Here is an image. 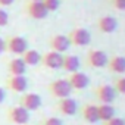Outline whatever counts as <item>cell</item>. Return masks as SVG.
Wrapping results in <instances>:
<instances>
[{"instance_id": "obj_20", "label": "cell", "mask_w": 125, "mask_h": 125, "mask_svg": "<svg viewBox=\"0 0 125 125\" xmlns=\"http://www.w3.org/2000/svg\"><path fill=\"white\" fill-rule=\"evenodd\" d=\"M21 59L24 60V63L27 66H35L40 63V59H41V54L34 50V49H27L22 54H21Z\"/></svg>"}, {"instance_id": "obj_11", "label": "cell", "mask_w": 125, "mask_h": 125, "mask_svg": "<svg viewBox=\"0 0 125 125\" xmlns=\"http://www.w3.org/2000/svg\"><path fill=\"white\" fill-rule=\"evenodd\" d=\"M66 80H68V83H69L71 88H72V90H75V91L84 90V88H87V87H88V84H90V78H88L84 72H80V71L69 74V77H68Z\"/></svg>"}, {"instance_id": "obj_2", "label": "cell", "mask_w": 125, "mask_h": 125, "mask_svg": "<svg viewBox=\"0 0 125 125\" xmlns=\"http://www.w3.org/2000/svg\"><path fill=\"white\" fill-rule=\"evenodd\" d=\"M6 121L9 124H15V125H25L30 121V112L19 104L10 106L6 110Z\"/></svg>"}, {"instance_id": "obj_19", "label": "cell", "mask_w": 125, "mask_h": 125, "mask_svg": "<svg viewBox=\"0 0 125 125\" xmlns=\"http://www.w3.org/2000/svg\"><path fill=\"white\" fill-rule=\"evenodd\" d=\"M97 115H99V121H102V122L109 121L110 118L115 116V107H113V104L99 103L97 104Z\"/></svg>"}, {"instance_id": "obj_29", "label": "cell", "mask_w": 125, "mask_h": 125, "mask_svg": "<svg viewBox=\"0 0 125 125\" xmlns=\"http://www.w3.org/2000/svg\"><path fill=\"white\" fill-rule=\"evenodd\" d=\"M3 52H5V40L0 38V53H3Z\"/></svg>"}, {"instance_id": "obj_6", "label": "cell", "mask_w": 125, "mask_h": 125, "mask_svg": "<svg viewBox=\"0 0 125 125\" xmlns=\"http://www.w3.org/2000/svg\"><path fill=\"white\" fill-rule=\"evenodd\" d=\"M6 88L12 93H25L28 88V81L25 78V75H8L5 80Z\"/></svg>"}, {"instance_id": "obj_18", "label": "cell", "mask_w": 125, "mask_h": 125, "mask_svg": "<svg viewBox=\"0 0 125 125\" xmlns=\"http://www.w3.org/2000/svg\"><path fill=\"white\" fill-rule=\"evenodd\" d=\"M27 65L24 63V60L21 57H13L9 60L8 63V72L9 75H25Z\"/></svg>"}, {"instance_id": "obj_22", "label": "cell", "mask_w": 125, "mask_h": 125, "mask_svg": "<svg viewBox=\"0 0 125 125\" xmlns=\"http://www.w3.org/2000/svg\"><path fill=\"white\" fill-rule=\"evenodd\" d=\"M43 5L47 9V12H54L60 6V0H43Z\"/></svg>"}, {"instance_id": "obj_3", "label": "cell", "mask_w": 125, "mask_h": 125, "mask_svg": "<svg viewBox=\"0 0 125 125\" xmlns=\"http://www.w3.org/2000/svg\"><path fill=\"white\" fill-rule=\"evenodd\" d=\"M107 54L100 50V49H91L87 52L85 54V62L90 68H96V69H102V68H106L107 65Z\"/></svg>"}, {"instance_id": "obj_24", "label": "cell", "mask_w": 125, "mask_h": 125, "mask_svg": "<svg viewBox=\"0 0 125 125\" xmlns=\"http://www.w3.org/2000/svg\"><path fill=\"white\" fill-rule=\"evenodd\" d=\"M103 125H125V119H122V118H119V116H113V118H110L109 121L103 122Z\"/></svg>"}, {"instance_id": "obj_13", "label": "cell", "mask_w": 125, "mask_h": 125, "mask_svg": "<svg viewBox=\"0 0 125 125\" xmlns=\"http://www.w3.org/2000/svg\"><path fill=\"white\" fill-rule=\"evenodd\" d=\"M49 46L53 52H57V53H63L69 49L71 43L68 40L66 35L63 34H56V35H52L50 40H49Z\"/></svg>"}, {"instance_id": "obj_5", "label": "cell", "mask_w": 125, "mask_h": 125, "mask_svg": "<svg viewBox=\"0 0 125 125\" xmlns=\"http://www.w3.org/2000/svg\"><path fill=\"white\" fill-rule=\"evenodd\" d=\"M27 49H28V43L24 37L10 35L5 40V50L12 54H22Z\"/></svg>"}, {"instance_id": "obj_15", "label": "cell", "mask_w": 125, "mask_h": 125, "mask_svg": "<svg viewBox=\"0 0 125 125\" xmlns=\"http://www.w3.org/2000/svg\"><path fill=\"white\" fill-rule=\"evenodd\" d=\"M106 68L113 72V74H118V75H122L125 74V56H119V54H115L112 57L107 59V65Z\"/></svg>"}, {"instance_id": "obj_7", "label": "cell", "mask_w": 125, "mask_h": 125, "mask_svg": "<svg viewBox=\"0 0 125 125\" xmlns=\"http://www.w3.org/2000/svg\"><path fill=\"white\" fill-rule=\"evenodd\" d=\"M18 104L22 106L24 109H27L28 112H32V110L40 109V106H41V97L37 93L25 91V93L21 94V97L18 100Z\"/></svg>"}, {"instance_id": "obj_1", "label": "cell", "mask_w": 125, "mask_h": 125, "mask_svg": "<svg viewBox=\"0 0 125 125\" xmlns=\"http://www.w3.org/2000/svg\"><path fill=\"white\" fill-rule=\"evenodd\" d=\"M47 90H49L50 96L54 97V99H57V100L59 99H63V97H69V94L72 91V88H71V85H69V83H68L66 78H57V80L52 81L49 84Z\"/></svg>"}, {"instance_id": "obj_27", "label": "cell", "mask_w": 125, "mask_h": 125, "mask_svg": "<svg viewBox=\"0 0 125 125\" xmlns=\"http://www.w3.org/2000/svg\"><path fill=\"white\" fill-rule=\"evenodd\" d=\"M15 0H0V6H10Z\"/></svg>"}, {"instance_id": "obj_4", "label": "cell", "mask_w": 125, "mask_h": 125, "mask_svg": "<svg viewBox=\"0 0 125 125\" xmlns=\"http://www.w3.org/2000/svg\"><path fill=\"white\" fill-rule=\"evenodd\" d=\"M66 37H68L71 46H77V47L87 46V44H90V41H91V34H90V31L85 30V28H72V30L68 32Z\"/></svg>"}, {"instance_id": "obj_26", "label": "cell", "mask_w": 125, "mask_h": 125, "mask_svg": "<svg viewBox=\"0 0 125 125\" xmlns=\"http://www.w3.org/2000/svg\"><path fill=\"white\" fill-rule=\"evenodd\" d=\"M112 5L116 10H125V0H112Z\"/></svg>"}, {"instance_id": "obj_30", "label": "cell", "mask_w": 125, "mask_h": 125, "mask_svg": "<svg viewBox=\"0 0 125 125\" xmlns=\"http://www.w3.org/2000/svg\"><path fill=\"white\" fill-rule=\"evenodd\" d=\"M30 2H43V0H30Z\"/></svg>"}, {"instance_id": "obj_14", "label": "cell", "mask_w": 125, "mask_h": 125, "mask_svg": "<svg viewBox=\"0 0 125 125\" xmlns=\"http://www.w3.org/2000/svg\"><path fill=\"white\" fill-rule=\"evenodd\" d=\"M116 28H118V21H116V18H113L110 15H106V16H102L97 19V30L102 34H112L116 31Z\"/></svg>"}, {"instance_id": "obj_8", "label": "cell", "mask_w": 125, "mask_h": 125, "mask_svg": "<svg viewBox=\"0 0 125 125\" xmlns=\"http://www.w3.org/2000/svg\"><path fill=\"white\" fill-rule=\"evenodd\" d=\"M40 63L46 68V69H60L62 68V53H57V52H46L41 54V59H40Z\"/></svg>"}, {"instance_id": "obj_23", "label": "cell", "mask_w": 125, "mask_h": 125, "mask_svg": "<svg viewBox=\"0 0 125 125\" xmlns=\"http://www.w3.org/2000/svg\"><path fill=\"white\" fill-rule=\"evenodd\" d=\"M40 125H63V122L57 116H47L40 121Z\"/></svg>"}, {"instance_id": "obj_25", "label": "cell", "mask_w": 125, "mask_h": 125, "mask_svg": "<svg viewBox=\"0 0 125 125\" xmlns=\"http://www.w3.org/2000/svg\"><path fill=\"white\" fill-rule=\"evenodd\" d=\"M9 22V15L5 9H0V27H5Z\"/></svg>"}, {"instance_id": "obj_9", "label": "cell", "mask_w": 125, "mask_h": 125, "mask_svg": "<svg viewBox=\"0 0 125 125\" xmlns=\"http://www.w3.org/2000/svg\"><path fill=\"white\" fill-rule=\"evenodd\" d=\"M94 96L100 103H109L112 104L116 97V91L109 84H100L94 88Z\"/></svg>"}, {"instance_id": "obj_12", "label": "cell", "mask_w": 125, "mask_h": 125, "mask_svg": "<svg viewBox=\"0 0 125 125\" xmlns=\"http://www.w3.org/2000/svg\"><path fill=\"white\" fill-rule=\"evenodd\" d=\"M56 109L59 113L65 115V116H74L78 110L77 102L71 97H63V99H59L56 103Z\"/></svg>"}, {"instance_id": "obj_28", "label": "cell", "mask_w": 125, "mask_h": 125, "mask_svg": "<svg viewBox=\"0 0 125 125\" xmlns=\"http://www.w3.org/2000/svg\"><path fill=\"white\" fill-rule=\"evenodd\" d=\"M5 96H6V93H5V90L0 87V103H3V100H5Z\"/></svg>"}, {"instance_id": "obj_16", "label": "cell", "mask_w": 125, "mask_h": 125, "mask_svg": "<svg viewBox=\"0 0 125 125\" xmlns=\"http://www.w3.org/2000/svg\"><path fill=\"white\" fill-rule=\"evenodd\" d=\"M81 116L85 122L88 124H96L99 122V115H97V104L94 103H85L81 107Z\"/></svg>"}, {"instance_id": "obj_10", "label": "cell", "mask_w": 125, "mask_h": 125, "mask_svg": "<svg viewBox=\"0 0 125 125\" xmlns=\"http://www.w3.org/2000/svg\"><path fill=\"white\" fill-rule=\"evenodd\" d=\"M25 13H27L30 18L35 19V21H41V19H44V18L49 15V12H47V9L44 8L43 2H30V3L25 6Z\"/></svg>"}, {"instance_id": "obj_31", "label": "cell", "mask_w": 125, "mask_h": 125, "mask_svg": "<svg viewBox=\"0 0 125 125\" xmlns=\"http://www.w3.org/2000/svg\"><path fill=\"white\" fill-rule=\"evenodd\" d=\"M25 125H28V124H25Z\"/></svg>"}, {"instance_id": "obj_17", "label": "cell", "mask_w": 125, "mask_h": 125, "mask_svg": "<svg viewBox=\"0 0 125 125\" xmlns=\"http://www.w3.org/2000/svg\"><path fill=\"white\" fill-rule=\"evenodd\" d=\"M80 59L75 54H62V69L72 74L80 69Z\"/></svg>"}, {"instance_id": "obj_21", "label": "cell", "mask_w": 125, "mask_h": 125, "mask_svg": "<svg viewBox=\"0 0 125 125\" xmlns=\"http://www.w3.org/2000/svg\"><path fill=\"white\" fill-rule=\"evenodd\" d=\"M113 90L118 94H125V77H118L113 80Z\"/></svg>"}]
</instances>
